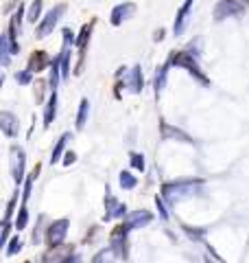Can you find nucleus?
Here are the masks:
<instances>
[{"mask_svg": "<svg viewBox=\"0 0 249 263\" xmlns=\"http://www.w3.org/2000/svg\"><path fill=\"white\" fill-rule=\"evenodd\" d=\"M66 13V5H57L55 9H51L46 13V18L39 22V27H37V37H46L48 33H51L55 29V24L59 22V18Z\"/></svg>", "mask_w": 249, "mask_h": 263, "instance_id": "obj_1", "label": "nucleus"}, {"mask_svg": "<svg viewBox=\"0 0 249 263\" xmlns=\"http://www.w3.org/2000/svg\"><path fill=\"white\" fill-rule=\"evenodd\" d=\"M171 64H175V66H184V68H188V72H193V75H197L199 79L205 84V77L201 75V70H199V66H197V62L193 60V55L190 53H177V55H173V60H171Z\"/></svg>", "mask_w": 249, "mask_h": 263, "instance_id": "obj_2", "label": "nucleus"}, {"mask_svg": "<svg viewBox=\"0 0 249 263\" xmlns=\"http://www.w3.org/2000/svg\"><path fill=\"white\" fill-rule=\"evenodd\" d=\"M66 233H68V221H66V219L55 221V224L48 228V243H51V246H59L64 241Z\"/></svg>", "mask_w": 249, "mask_h": 263, "instance_id": "obj_3", "label": "nucleus"}, {"mask_svg": "<svg viewBox=\"0 0 249 263\" xmlns=\"http://www.w3.org/2000/svg\"><path fill=\"white\" fill-rule=\"evenodd\" d=\"M134 13H136V5L134 3H122L118 7H114V11H112V24H120L122 20L131 18Z\"/></svg>", "mask_w": 249, "mask_h": 263, "instance_id": "obj_4", "label": "nucleus"}, {"mask_svg": "<svg viewBox=\"0 0 249 263\" xmlns=\"http://www.w3.org/2000/svg\"><path fill=\"white\" fill-rule=\"evenodd\" d=\"M11 174H13L15 182H20L24 176V152L18 149V147L11 152Z\"/></svg>", "mask_w": 249, "mask_h": 263, "instance_id": "obj_5", "label": "nucleus"}, {"mask_svg": "<svg viewBox=\"0 0 249 263\" xmlns=\"http://www.w3.org/2000/svg\"><path fill=\"white\" fill-rule=\"evenodd\" d=\"M232 13H240V5H236L234 0H221L219 7H217V18H225V15Z\"/></svg>", "mask_w": 249, "mask_h": 263, "instance_id": "obj_6", "label": "nucleus"}, {"mask_svg": "<svg viewBox=\"0 0 249 263\" xmlns=\"http://www.w3.org/2000/svg\"><path fill=\"white\" fill-rule=\"evenodd\" d=\"M46 64H48L46 53H44V51H37V53L29 60V70H31V72H39V70H44Z\"/></svg>", "mask_w": 249, "mask_h": 263, "instance_id": "obj_7", "label": "nucleus"}, {"mask_svg": "<svg viewBox=\"0 0 249 263\" xmlns=\"http://www.w3.org/2000/svg\"><path fill=\"white\" fill-rule=\"evenodd\" d=\"M15 117L11 112H3V129L7 136H15V132H18V125H15Z\"/></svg>", "mask_w": 249, "mask_h": 263, "instance_id": "obj_8", "label": "nucleus"}, {"mask_svg": "<svg viewBox=\"0 0 249 263\" xmlns=\"http://www.w3.org/2000/svg\"><path fill=\"white\" fill-rule=\"evenodd\" d=\"M193 3H195V0H186V3H184V7H181V9H179L177 18H175V33H181V31H184L186 15H188V11H190V7H193Z\"/></svg>", "mask_w": 249, "mask_h": 263, "instance_id": "obj_9", "label": "nucleus"}, {"mask_svg": "<svg viewBox=\"0 0 249 263\" xmlns=\"http://www.w3.org/2000/svg\"><path fill=\"white\" fill-rule=\"evenodd\" d=\"M127 86L134 90V92H140V88H142V75H140V68L136 66V68L129 70V77H127Z\"/></svg>", "mask_w": 249, "mask_h": 263, "instance_id": "obj_10", "label": "nucleus"}, {"mask_svg": "<svg viewBox=\"0 0 249 263\" xmlns=\"http://www.w3.org/2000/svg\"><path fill=\"white\" fill-rule=\"evenodd\" d=\"M55 112H57V92L51 97V101H48V105H46L44 125H51V121H53V117H55Z\"/></svg>", "mask_w": 249, "mask_h": 263, "instance_id": "obj_11", "label": "nucleus"}, {"mask_svg": "<svg viewBox=\"0 0 249 263\" xmlns=\"http://www.w3.org/2000/svg\"><path fill=\"white\" fill-rule=\"evenodd\" d=\"M149 221H151V215H149V213H138V215H134L127 221V228H138L140 224H149Z\"/></svg>", "mask_w": 249, "mask_h": 263, "instance_id": "obj_12", "label": "nucleus"}, {"mask_svg": "<svg viewBox=\"0 0 249 263\" xmlns=\"http://www.w3.org/2000/svg\"><path fill=\"white\" fill-rule=\"evenodd\" d=\"M88 110H90V101H88V99H83V101H81V110H79V117H77V127H79V129L86 125Z\"/></svg>", "mask_w": 249, "mask_h": 263, "instance_id": "obj_13", "label": "nucleus"}, {"mask_svg": "<svg viewBox=\"0 0 249 263\" xmlns=\"http://www.w3.org/2000/svg\"><path fill=\"white\" fill-rule=\"evenodd\" d=\"M68 138H70V134H64V136L59 138V143H57V147L53 149V158H51V162H57V160L61 158V152H64L66 143H68Z\"/></svg>", "mask_w": 249, "mask_h": 263, "instance_id": "obj_14", "label": "nucleus"}, {"mask_svg": "<svg viewBox=\"0 0 249 263\" xmlns=\"http://www.w3.org/2000/svg\"><path fill=\"white\" fill-rule=\"evenodd\" d=\"M39 13H42V0H35V3L31 5V9H29V13H27V18H29L31 22H37Z\"/></svg>", "mask_w": 249, "mask_h": 263, "instance_id": "obj_15", "label": "nucleus"}, {"mask_svg": "<svg viewBox=\"0 0 249 263\" xmlns=\"http://www.w3.org/2000/svg\"><path fill=\"white\" fill-rule=\"evenodd\" d=\"M120 184L125 186V189H134L136 186V178L129 174V171H122L120 174Z\"/></svg>", "mask_w": 249, "mask_h": 263, "instance_id": "obj_16", "label": "nucleus"}, {"mask_svg": "<svg viewBox=\"0 0 249 263\" xmlns=\"http://www.w3.org/2000/svg\"><path fill=\"white\" fill-rule=\"evenodd\" d=\"M27 219H29V213H27V206H22L20 209V215H18V219H15V226H18L20 230L27 226Z\"/></svg>", "mask_w": 249, "mask_h": 263, "instance_id": "obj_17", "label": "nucleus"}, {"mask_svg": "<svg viewBox=\"0 0 249 263\" xmlns=\"http://www.w3.org/2000/svg\"><path fill=\"white\" fill-rule=\"evenodd\" d=\"M90 31H92V27H90V24H86V27L81 29V37L77 40V46H79V48H83V46H86V40L90 37V35H88Z\"/></svg>", "mask_w": 249, "mask_h": 263, "instance_id": "obj_18", "label": "nucleus"}, {"mask_svg": "<svg viewBox=\"0 0 249 263\" xmlns=\"http://www.w3.org/2000/svg\"><path fill=\"white\" fill-rule=\"evenodd\" d=\"M131 164H134L136 169L142 171V169H144V158H142L140 154H131Z\"/></svg>", "mask_w": 249, "mask_h": 263, "instance_id": "obj_19", "label": "nucleus"}, {"mask_svg": "<svg viewBox=\"0 0 249 263\" xmlns=\"http://www.w3.org/2000/svg\"><path fill=\"white\" fill-rule=\"evenodd\" d=\"M164 81H166V66H164V68H160V72H157L155 88H157V90H162V88H164Z\"/></svg>", "mask_w": 249, "mask_h": 263, "instance_id": "obj_20", "label": "nucleus"}, {"mask_svg": "<svg viewBox=\"0 0 249 263\" xmlns=\"http://www.w3.org/2000/svg\"><path fill=\"white\" fill-rule=\"evenodd\" d=\"M20 248H22V241L18 239V237H15V239H11V248L7 250V254H15V252H18Z\"/></svg>", "mask_w": 249, "mask_h": 263, "instance_id": "obj_21", "label": "nucleus"}, {"mask_svg": "<svg viewBox=\"0 0 249 263\" xmlns=\"http://www.w3.org/2000/svg\"><path fill=\"white\" fill-rule=\"evenodd\" d=\"M15 79H18V84H29V81H31V70L18 72V75H15Z\"/></svg>", "mask_w": 249, "mask_h": 263, "instance_id": "obj_22", "label": "nucleus"}, {"mask_svg": "<svg viewBox=\"0 0 249 263\" xmlns=\"http://www.w3.org/2000/svg\"><path fill=\"white\" fill-rule=\"evenodd\" d=\"M7 235H9V224H5V226H3V243L7 241Z\"/></svg>", "mask_w": 249, "mask_h": 263, "instance_id": "obj_23", "label": "nucleus"}, {"mask_svg": "<svg viewBox=\"0 0 249 263\" xmlns=\"http://www.w3.org/2000/svg\"><path fill=\"white\" fill-rule=\"evenodd\" d=\"M66 164H70V162H74V154L72 152H68V154H66V160H64Z\"/></svg>", "mask_w": 249, "mask_h": 263, "instance_id": "obj_24", "label": "nucleus"}, {"mask_svg": "<svg viewBox=\"0 0 249 263\" xmlns=\"http://www.w3.org/2000/svg\"><path fill=\"white\" fill-rule=\"evenodd\" d=\"M68 263H79V257H74V259H70Z\"/></svg>", "mask_w": 249, "mask_h": 263, "instance_id": "obj_25", "label": "nucleus"}]
</instances>
